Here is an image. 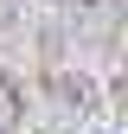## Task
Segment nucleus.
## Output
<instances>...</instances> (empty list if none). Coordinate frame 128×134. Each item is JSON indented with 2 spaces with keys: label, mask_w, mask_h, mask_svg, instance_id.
I'll use <instances>...</instances> for the list:
<instances>
[{
  "label": "nucleus",
  "mask_w": 128,
  "mask_h": 134,
  "mask_svg": "<svg viewBox=\"0 0 128 134\" xmlns=\"http://www.w3.org/2000/svg\"><path fill=\"white\" fill-rule=\"evenodd\" d=\"M26 128V90L0 70V134H19Z\"/></svg>",
  "instance_id": "1"
}]
</instances>
